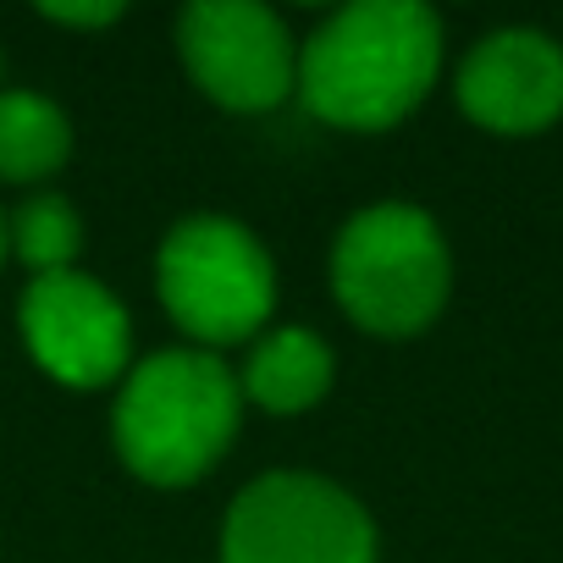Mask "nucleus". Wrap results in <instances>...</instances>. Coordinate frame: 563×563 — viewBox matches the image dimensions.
<instances>
[{"label":"nucleus","mask_w":563,"mask_h":563,"mask_svg":"<svg viewBox=\"0 0 563 563\" xmlns=\"http://www.w3.org/2000/svg\"><path fill=\"white\" fill-rule=\"evenodd\" d=\"M442 67V23L420 0H354L299 45L305 106L354 133L404 122Z\"/></svg>","instance_id":"f257e3e1"},{"label":"nucleus","mask_w":563,"mask_h":563,"mask_svg":"<svg viewBox=\"0 0 563 563\" xmlns=\"http://www.w3.org/2000/svg\"><path fill=\"white\" fill-rule=\"evenodd\" d=\"M243 387L210 349H161L117 393L111 437L122 464L150 486H194L238 437Z\"/></svg>","instance_id":"f03ea898"},{"label":"nucleus","mask_w":563,"mask_h":563,"mask_svg":"<svg viewBox=\"0 0 563 563\" xmlns=\"http://www.w3.org/2000/svg\"><path fill=\"white\" fill-rule=\"evenodd\" d=\"M453 288V254L431 210L382 199L338 232L332 294L376 338H409L431 327Z\"/></svg>","instance_id":"7ed1b4c3"},{"label":"nucleus","mask_w":563,"mask_h":563,"mask_svg":"<svg viewBox=\"0 0 563 563\" xmlns=\"http://www.w3.org/2000/svg\"><path fill=\"white\" fill-rule=\"evenodd\" d=\"M155 288L166 316L194 343H243L276 310L271 249L232 216H188L166 232L155 254Z\"/></svg>","instance_id":"20e7f679"},{"label":"nucleus","mask_w":563,"mask_h":563,"mask_svg":"<svg viewBox=\"0 0 563 563\" xmlns=\"http://www.w3.org/2000/svg\"><path fill=\"white\" fill-rule=\"evenodd\" d=\"M221 563H376V525L338 481L271 470L232 497Z\"/></svg>","instance_id":"39448f33"},{"label":"nucleus","mask_w":563,"mask_h":563,"mask_svg":"<svg viewBox=\"0 0 563 563\" xmlns=\"http://www.w3.org/2000/svg\"><path fill=\"white\" fill-rule=\"evenodd\" d=\"M188 78L227 111H271L299 89V45L271 7L254 0H194L177 18Z\"/></svg>","instance_id":"423d86ee"},{"label":"nucleus","mask_w":563,"mask_h":563,"mask_svg":"<svg viewBox=\"0 0 563 563\" xmlns=\"http://www.w3.org/2000/svg\"><path fill=\"white\" fill-rule=\"evenodd\" d=\"M18 321L34 365L67 387H106L133 360V321L122 299L84 271L34 276Z\"/></svg>","instance_id":"0eeeda50"},{"label":"nucleus","mask_w":563,"mask_h":563,"mask_svg":"<svg viewBox=\"0 0 563 563\" xmlns=\"http://www.w3.org/2000/svg\"><path fill=\"white\" fill-rule=\"evenodd\" d=\"M459 106L486 133H541L563 117V45L541 29H497L459 67Z\"/></svg>","instance_id":"6e6552de"},{"label":"nucleus","mask_w":563,"mask_h":563,"mask_svg":"<svg viewBox=\"0 0 563 563\" xmlns=\"http://www.w3.org/2000/svg\"><path fill=\"white\" fill-rule=\"evenodd\" d=\"M332 371L338 365H332V349H327L321 332H310V327H276V332H265L249 349L238 387H243L249 404H260L271 415H305V409H316L327 398Z\"/></svg>","instance_id":"1a4fd4ad"},{"label":"nucleus","mask_w":563,"mask_h":563,"mask_svg":"<svg viewBox=\"0 0 563 563\" xmlns=\"http://www.w3.org/2000/svg\"><path fill=\"white\" fill-rule=\"evenodd\" d=\"M73 155V122L34 89H0V177L45 183Z\"/></svg>","instance_id":"9d476101"},{"label":"nucleus","mask_w":563,"mask_h":563,"mask_svg":"<svg viewBox=\"0 0 563 563\" xmlns=\"http://www.w3.org/2000/svg\"><path fill=\"white\" fill-rule=\"evenodd\" d=\"M7 249L34 271V276H56V271H78L73 260L84 254V221L73 210V199L62 194H34L7 216Z\"/></svg>","instance_id":"9b49d317"},{"label":"nucleus","mask_w":563,"mask_h":563,"mask_svg":"<svg viewBox=\"0 0 563 563\" xmlns=\"http://www.w3.org/2000/svg\"><path fill=\"white\" fill-rule=\"evenodd\" d=\"M40 18H51V23H67V29H106V23H117L122 18V7L117 0H78V7H67V0H40Z\"/></svg>","instance_id":"f8f14e48"},{"label":"nucleus","mask_w":563,"mask_h":563,"mask_svg":"<svg viewBox=\"0 0 563 563\" xmlns=\"http://www.w3.org/2000/svg\"><path fill=\"white\" fill-rule=\"evenodd\" d=\"M0 260H7V216H0Z\"/></svg>","instance_id":"ddd939ff"}]
</instances>
